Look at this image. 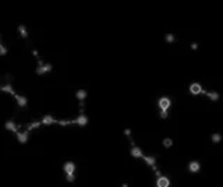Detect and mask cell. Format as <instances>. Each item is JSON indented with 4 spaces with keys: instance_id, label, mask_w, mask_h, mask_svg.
Instances as JSON below:
<instances>
[{
    "instance_id": "cell-1",
    "label": "cell",
    "mask_w": 223,
    "mask_h": 187,
    "mask_svg": "<svg viewBox=\"0 0 223 187\" xmlns=\"http://www.w3.org/2000/svg\"><path fill=\"white\" fill-rule=\"evenodd\" d=\"M53 70V67H52V64H43L42 61H38V68H36V74L38 76H43V74H46V73L52 71Z\"/></svg>"
},
{
    "instance_id": "cell-2",
    "label": "cell",
    "mask_w": 223,
    "mask_h": 187,
    "mask_svg": "<svg viewBox=\"0 0 223 187\" xmlns=\"http://www.w3.org/2000/svg\"><path fill=\"white\" fill-rule=\"evenodd\" d=\"M170 105H172V101H170V98L167 97H162L159 99V108L160 110H167L170 108Z\"/></svg>"
},
{
    "instance_id": "cell-3",
    "label": "cell",
    "mask_w": 223,
    "mask_h": 187,
    "mask_svg": "<svg viewBox=\"0 0 223 187\" xmlns=\"http://www.w3.org/2000/svg\"><path fill=\"white\" fill-rule=\"evenodd\" d=\"M190 92L192 94V95H199V94H205V91H204V88H202L201 84L198 83H194L190 85Z\"/></svg>"
},
{
    "instance_id": "cell-4",
    "label": "cell",
    "mask_w": 223,
    "mask_h": 187,
    "mask_svg": "<svg viewBox=\"0 0 223 187\" xmlns=\"http://www.w3.org/2000/svg\"><path fill=\"white\" fill-rule=\"evenodd\" d=\"M170 186V180L166 176H159L156 180V187H169Z\"/></svg>"
},
{
    "instance_id": "cell-5",
    "label": "cell",
    "mask_w": 223,
    "mask_h": 187,
    "mask_svg": "<svg viewBox=\"0 0 223 187\" xmlns=\"http://www.w3.org/2000/svg\"><path fill=\"white\" fill-rule=\"evenodd\" d=\"M63 169H64L66 175H74V172H76V165H74L73 162H66L64 166H63Z\"/></svg>"
},
{
    "instance_id": "cell-6",
    "label": "cell",
    "mask_w": 223,
    "mask_h": 187,
    "mask_svg": "<svg viewBox=\"0 0 223 187\" xmlns=\"http://www.w3.org/2000/svg\"><path fill=\"white\" fill-rule=\"evenodd\" d=\"M17 140L18 143H21V144H25L27 141H28V131H17Z\"/></svg>"
},
{
    "instance_id": "cell-7",
    "label": "cell",
    "mask_w": 223,
    "mask_h": 187,
    "mask_svg": "<svg viewBox=\"0 0 223 187\" xmlns=\"http://www.w3.org/2000/svg\"><path fill=\"white\" fill-rule=\"evenodd\" d=\"M130 154H131V156H133V158H142V156H144V154H142V149H141V148H138V147H135V145L131 148Z\"/></svg>"
},
{
    "instance_id": "cell-8",
    "label": "cell",
    "mask_w": 223,
    "mask_h": 187,
    "mask_svg": "<svg viewBox=\"0 0 223 187\" xmlns=\"http://www.w3.org/2000/svg\"><path fill=\"white\" fill-rule=\"evenodd\" d=\"M199 169H201V163H199L198 161H192V162H190V165H188V170H190V172L197 173Z\"/></svg>"
},
{
    "instance_id": "cell-9",
    "label": "cell",
    "mask_w": 223,
    "mask_h": 187,
    "mask_svg": "<svg viewBox=\"0 0 223 187\" xmlns=\"http://www.w3.org/2000/svg\"><path fill=\"white\" fill-rule=\"evenodd\" d=\"M4 127H6V130H7V131H13V133H17V131H18V126H15V123L11 122V120L6 122Z\"/></svg>"
},
{
    "instance_id": "cell-10",
    "label": "cell",
    "mask_w": 223,
    "mask_h": 187,
    "mask_svg": "<svg viewBox=\"0 0 223 187\" xmlns=\"http://www.w3.org/2000/svg\"><path fill=\"white\" fill-rule=\"evenodd\" d=\"M73 123H76L78 126H85L86 123H88V117H86L85 115H81V116H78L76 120H73Z\"/></svg>"
},
{
    "instance_id": "cell-11",
    "label": "cell",
    "mask_w": 223,
    "mask_h": 187,
    "mask_svg": "<svg viewBox=\"0 0 223 187\" xmlns=\"http://www.w3.org/2000/svg\"><path fill=\"white\" fill-rule=\"evenodd\" d=\"M14 98H15V101H17V103H18V106H20V108H25L27 103H28V101H27V98H25V97L14 95Z\"/></svg>"
},
{
    "instance_id": "cell-12",
    "label": "cell",
    "mask_w": 223,
    "mask_h": 187,
    "mask_svg": "<svg viewBox=\"0 0 223 187\" xmlns=\"http://www.w3.org/2000/svg\"><path fill=\"white\" fill-rule=\"evenodd\" d=\"M53 123H56V120L53 119V116H50V115H47V116H45L42 120H40V124H53Z\"/></svg>"
},
{
    "instance_id": "cell-13",
    "label": "cell",
    "mask_w": 223,
    "mask_h": 187,
    "mask_svg": "<svg viewBox=\"0 0 223 187\" xmlns=\"http://www.w3.org/2000/svg\"><path fill=\"white\" fill-rule=\"evenodd\" d=\"M86 95H88V94H86L85 90H78L76 92V97H77V99H78V101H84V99L86 98Z\"/></svg>"
},
{
    "instance_id": "cell-14",
    "label": "cell",
    "mask_w": 223,
    "mask_h": 187,
    "mask_svg": "<svg viewBox=\"0 0 223 187\" xmlns=\"http://www.w3.org/2000/svg\"><path fill=\"white\" fill-rule=\"evenodd\" d=\"M142 159H144V162L148 163L149 166H155V162H156L155 156H142Z\"/></svg>"
},
{
    "instance_id": "cell-15",
    "label": "cell",
    "mask_w": 223,
    "mask_h": 187,
    "mask_svg": "<svg viewBox=\"0 0 223 187\" xmlns=\"http://www.w3.org/2000/svg\"><path fill=\"white\" fill-rule=\"evenodd\" d=\"M18 32H20V35L22 38H28V31H27V28L24 25H18Z\"/></svg>"
},
{
    "instance_id": "cell-16",
    "label": "cell",
    "mask_w": 223,
    "mask_h": 187,
    "mask_svg": "<svg viewBox=\"0 0 223 187\" xmlns=\"http://www.w3.org/2000/svg\"><path fill=\"white\" fill-rule=\"evenodd\" d=\"M211 140H212V143H215V144H219L220 141H222V136H220L219 133H215L211 136Z\"/></svg>"
},
{
    "instance_id": "cell-17",
    "label": "cell",
    "mask_w": 223,
    "mask_h": 187,
    "mask_svg": "<svg viewBox=\"0 0 223 187\" xmlns=\"http://www.w3.org/2000/svg\"><path fill=\"white\" fill-rule=\"evenodd\" d=\"M205 94L208 95V98L211 101H218L219 99V94L218 92H205Z\"/></svg>"
},
{
    "instance_id": "cell-18",
    "label": "cell",
    "mask_w": 223,
    "mask_h": 187,
    "mask_svg": "<svg viewBox=\"0 0 223 187\" xmlns=\"http://www.w3.org/2000/svg\"><path fill=\"white\" fill-rule=\"evenodd\" d=\"M174 39H176V36L173 35V34H166V35H165V41L167 43H173V42H174Z\"/></svg>"
},
{
    "instance_id": "cell-19",
    "label": "cell",
    "mask_w": 223,
    "mask_h": 187,
    "mask_svg": "<svg viewBox=\"0 0 223 187\" xmlns=\"http://www.w3.org/2000/svg\"><path fill=\"white\" fill-rule=\"evenodd\" d=\"M173 145V140L172 138H163V147L165 148H170Z\"/></svg>"
},
{
    "instance_id": "cell-20",
    "label": "cell",
    "mask_w": 223,
    "mask_h": 187,
    "mask_svg": "<svg viewBox=\"0 0 223 187\" xmlns=\"http://www.w3.org/2000/svg\"><path fill=\"white\" fill-rule=\"evenodd\" d=\"M159 116H160L162 119H167V117H169V112L167 110H160L159 112Z\"/></svg>"
},
{
    "instance_id": "cell-21",
    "label": "cell",
    "mask_w": 223,
    "mask_h": 187,
    "mask_svg": "<svg viewBox=\"0 0 223 187\" xmlns=\"http://www.w3.org/2000/svg\"><path fill=\"white\" fill-rule=\"evenodd\" d=\"M66 180H67L69 183H73V182L76 180V176H74V175H67V176H66Z\"/></svg>"
},
{
    "instance_id": "cell-22",
    "label": "cell",
    "mask_w": 223,
    "mask_h": 187,
    "mask_svg": "<svg viewBox=\"0 0 223 187\" xmlns=\"http://www.w3.org/2000/svg\"><path fill=\"white\" fill-rule=\"evenodd\" d=\"M6 53H7V49H6V48L0 43V54H6Z\"/></svg>"
},
{
    "instance_id": "cell-23",
    "label": "cell",
    "mask_w": 223,
    "mask_h": 187,
    "mask_svg": "<svg viewBox=\"0 0 223 187\" xmlns=\"http://www.w3.org/2000/svg\"><path fill=\"white\" fill-rule=\"evenodd\" d=\"M124 134H126L127 137H131V130H130V129H126V130H124Z\"/></svg>"
},
{
    "instance_id": "cell-24",
    "label": "cell",
    "mask_w": 223,
    "mask_h": 187,
    "mask_svg": "<svg viewBox=\"0 0 223 187\" xmlns=\"http://www.w3.org/2000/svg\"><path fill=\"white\" fill-rule=\"evenodd\" d=\"M191 49H192V51H197V49H198V43H195V42L192 43V45H191Z\"/></svg>"
},
{
    "instance_id": "cell-25",
    "label": "cell",
    "mask_w": 223,
    "mask_h": 187,
    "mask_svg": "<svg viewBox=\"0 0 223 187\" xmlns=\"http://www.w3.org/2000/svg\"><path fill=\"white\" fill-rule=\"evenodd\" d=\"M121 187H128V184H127V183H124V184H123Z\"/></svg>"
},
{
    "instance_id": "cell-26",
    "label": "cell",
    "mask_w": 223,
    "mask_h": 187,
    "mask_svg": "<svg viewBox=\"0 0 223 187\" xmlns=\"http://www.w3.org/2000/svg\"><path fill=\"white\" fill-rule=\"evenodd\" d=\"M0 43H2V36H0Z\"/></svg>"
}]
</instances>
